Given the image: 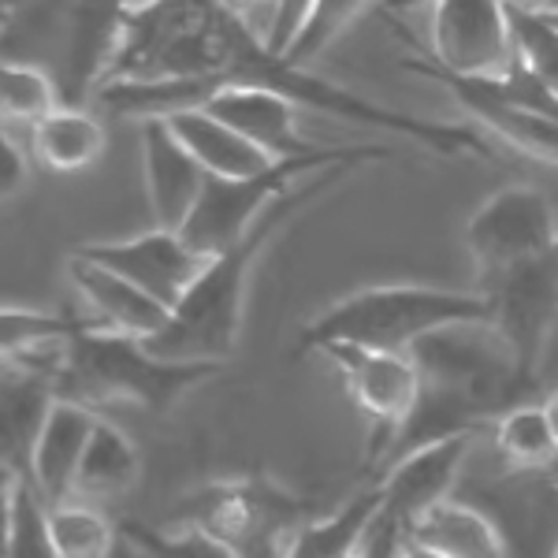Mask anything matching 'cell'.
Returning a JSON list of instances; mask_svg holds the SVG:
<instances>
[{
  "label": "cell",
  "mask_w": 558,
  "mask_h": 558,
  "mask_svg": "<svg viewBox=\"0 0 558 558\" xmlns=\"http://www.w3.org/2000/svg\"><path fill=\"white\" fill-rule=\"evenodd\" d=\"M83 324L89 320L23 310V305H4V310H0V347H4V357H23L52 343H68Z\"/></svg>",
  "instance_id": "4316f807"
},
{
  "label": "cell",
  "mask_w": 558,
  "mask_h": 558,
  "mask_svg": "<svg viewBox=\"0 0 558 558\" xmlns=\"http://www.w3.org/2000/svg\"><path fill=\"white\" fill-rule=\"evenodd\" d=\"M310 4H313V0H279V8L272 12L268 26H265L268 49L279 52V57H283V52L291 49V41H294V34H299L305 12H310Z\"/></svg>",
  "instance_id": "f1b7e54d"
},
{
  "label": "cell",
  "mask_w": 558,
  "mask_h": 558,
  "mask_svg": "<svg viewBox=\"0 0 558 558\" xmlns=\"http://www.w3.org/2000/svg\"><path fill=\"white\" fill-rule=\"evenodd\" d=\"M71 254L120 272L123 279H131L146 294H153L157 302H165L168 310H175L186 299V291H191L194 279L205 268V257H197L183 242V235L168 228H153L146 235H134V239L83 242Z\"/></svg>",
  "instance_id": "8fae6325"
},
{
  "label": "cell",
  "mask_w": 558,
  "mask_h": 558,
  "mask_svg": "<svg viewBox=\"0 0 558 558\" xmlns=\"http://www.w3.org/2000/svg\"><path fill=\"white\" fill-rule=\"evenodd\" d=\"M142 172H146L153 228L183 231L209 175L179 142L168 120H142Z\"/></svg>",
  "instance_id": "7c38bea8"
},
{
  "label": "cell",
  "mask_w": 558,
  "mask_h": 558,
  "mask_svg": "<svg viewBox=\"0 0 558 558\" xmlns=\"http://www.w3.org/2000/svg\"><path fill=\"white\" fill-rule=\"evenodd\" d=\"M134 481H138V451H134L128 432L97 417V428L89 436L75 476V499H116V495L131 492Z\"/></svg>",
  "instance_id": "ffe728a7"
},
{
  "label": "cell",
  "mask_w": 558,
  "mask_h": 558,
  "mask_svg": "<svg viewBox=\"0 0 558 558\" xmlns=\"http://www.w3.org/2000/svg\"><path fill=\"white\" fill-rule=\"evenodd\" d=\"M68 276L75 283V291L83 294V302L94 310V320L108 331L149 339L160 328H168V320H172V310L165 302H157L138 283H131V279H123L120 272H112L105 265H94V260L71 254Z\"/></svg>",
  "instance_id": "9a60e30c"
},
{
  "label": "cell",
  "mask_w": 558,
  "mask_h": 558,
  "mask_svg": "<svg viewBox=\"0 0 558 558\" xmlns=\"http://www.w3.org/2000/svg\"><path fill=\"white\" fill-rule=\"evenodd\" d=\"M260 4L268 8V20H272V12H276V8H279V0H260Z\"/></svg>",
  "instance_id": "f35d334b"
},
{
  "label": "cell",
  "mask_w": 558,
  "mask_h": 558,
  "mask_svg": "<svg viewBox=\"0 0 558 558\" xmlns=\"http://www.w3.org/2000/svg\"><path fill=\"white\" fill-rule=\"evenodd\" d=\"M0 558H60L49 529V502L34 484L4 473V544Z\"/></svg>",
  "instance_id": "44dd1931"
},
{
  "label": "cell",
  "mask_w": 558,
  "mask_h": 558,
  "mask_svg": "<svg viewBox=\"0 0 558 558\" xmlns=\"http://www.w3.org/2000/svg\"><path fill=\"white\" fill-rule=\"evenodd\" d=\"M357 168H365V165L320 168L317 175L302 179L294 191H287L279 202L268 205V213L260 216L235 246L205 260L202 276L194 279L186 299L172 310L168 328H160L157 336L142 339V343H146L153 354L172 357V362H228V357L235 354L239 336H242L250 279H254V268L260 254L268 250V242H272L294 216L305 213L310 205H317L320 194H328L331 186L350 179V172H357Z\"/></svg>",
  "instance_id": "7a4b0ae2"
},
{
  "label": "cell",
  "mask_w": 558,
  "mask_h": 558,
  "mask_svg": "<svg viewBox=\"0 0 558 558\" xmlns=\"http://www.w3.org/2000/svg\"><path fill=\"white\" fill-rule=\"evenodd\" d=\"M138 4H149V0H116V8H138Z\"/></svg>",
  "instance_id": "74e56055"
},
{
  "label": "cell",
  "mask_w": 558,
  "mask_h": 558,
  "mask_svg": "<svg viewBox=\"0 0 558 558\" xmlns=\"http://www.w3.org/2000/svg\"><path fill=\"white\" fill-rule=\"evenodd\" d=\"M223 8H228V12H235V15H242V20H246V12L250 8H257L260 0H220Z\"/></svg>",
  "instance_id": "e575fe53"
},
{
  "label": "cell",
  "mask_w": 558,
  "mask_h": 558,
  "mask_svg": "<svg viewBox=\"0 0 558 558\" xmlns=\"http://www.w3.org/2000/svg\"><path fill=\"white\" fill-rule=\"evenodd\" d=\"M108 149V134L97 116L86 108L60 105L52 116H45L38 128H31L34 160L52 175H75L94 168Z\"/></svg>",
  "instance_id": "d6986e66"
},
{
  "label": "cell",
  "mask_w": 558,
  "mask_h": 558,
  "mask_svg": "<svg viewBox=\"0 0 558 558\" xmlns=\"http://www.w3.org/2000/svg\"><path fill=\"white\" fill-rule=\"evenodd\" d=\"M380 499H384V492H380V481H376L373 488H365V492H357L354 499H347L336 514L302 525V533L294 536L287 558H347L354 551L357 539H362L373 514L380 510Z\"/></svg>",
  "instance_id": "7402d4cb"
},
{
  "label": "cell",
  "mask_w": 558,
  "mask_h": 558,
  "mask_svg": "<svg viewBox=\"0 0 558 558\" xmlns=\"http://www.w3.org/2000/svg\"><path fill=\"white\" fill-rule=\"evenodd\" d=\"M413 544L439 558H510L507 533L481 507L462 499H444L413 529Z\"/></svg>",
  "instance_id": "ac0fdd59"
},
{
  "label": "cell",
  "mask_w": 558,
  "mask_h": 558,
  "mask_svg": "<svg viewBox=\"0 0 558 558\" xmlns=\"http://www.w3.org/2000/svg\"><path fill=\"white\" fill-rule=\"evenodd\" d=\"M402 68L421 78H428V83L444 86L447 94H451L454 101L481 123V128H488L495 138L502 142V146L558 168V116H547V112H536V108L507 101V97H499L488 83H481V78L451 75V71L432 64L421 49H413V57L402 60Z\"/></svg>",
  "instance_id": "30bf717a"
},
{
  "label": "cell",
  "mask_w": 558,
  "mask_h": 558,
  "mask_svg": "<svg viewBox=\"0 0 558 558\" xmlns=\"http://www.w3.org/2000/svg\"><path fill=\"white\" fill-rule=\"evenodd\" d=\"M97 428V413L83 407V402L57 399L45 432L34 451V488L41 492V499L49 507L75 499V476L83 465V454L89 447V436Z\"/></svg>",
  "instance_id": "2e32d148"
},
{
  "label": "cell",
  "mask_w": 558,
  "mask_h": 558,
  "mask_svg": "<svg viewBox=\"0 0 558 558\" xmlns=\"http://www.w3.org/2000/svg\"><path fill=\"white\" fill-rule=\"evenodd\" d=\"M23 4H31V0H4V12L12 15V12H20Z\"/></svg>",
  "instance_id": "8d00e7d4"
},
{
  "label": "cell",
  "mask_w": 558,
  "mask_h": 558,
  "mask_svg": "<svg viewBox=\"0 0 558 558\" xmlns=\"http://www.w3.org/2000/svg\"><path fill=\"white\" fill-rule=\"evenodd\" d=\"M320 354H328L331 365L343 373L354 402L376 425V439H368V458L380 462L395 432L407 425V417L417 407V362L413 354H391V350H368L354 343H328Z\"/></svg>",
  "instance_id": "ba28073f"
},
{
  "label": "cell",
  "mask_w": 558,
  "mask_h": 558,
  "mask_svg": "<svg viewBox=\"0 0 558 558\" xmlns=\"http://www.w3.org/2000/svg\"><path fill=\"white\" fill-rule=\"evenodd\" d=\"M465 242L476 260V276L502 272L555 246V213L533 186H502L470 216Z\"/></svg>",
  "instance_id": "9c48e42d"
},
{
  "label": "cell",
  "mask_w": 558,
  "mask_h": 558,
  "mask_svg": "<svg viewBox=\"0 0 558 558\" xmlns=\"http://www.w3.org/2000/svg\"><path fill=\"white\" fill-rule=\"evenodd\" d=\"M495 447L518 465L521 473H536L558 458V439L551 432L544 407H510L507 413L495 417Z\"/></svg>",
  "instance_id": "cb8c5ba5"
},
{
  "label": "cell",
  "mask_w": 558,
  "mask_h": 558,
  "mask_svg": "<svg viewBox=\"0 0 558 558\" xmlns=\"http://www.w3.org/2000/svg\"><path fill=\"white\" fill-rule=\"evenodd\" d=\"M220 373L223 362H172L153 354L142 339L89 320L71 336L57 391L60 399L83 402L89 410L108 402H138L153 417H165L183 395Z\"/></svg>",
  "instance_id": "3957f363"
},
{
  "label": "cell",
  "mask_w": 558,
  "mask_h": 558,
  "mask_svg": "<svg viewBox=\"0 0 558 558\" xmlns=\"http://www.w3.org/2000/svg\"><path fill=\"white\" fill-rule=\"evenodd\" d=\"M502 4L518 15H544L547 8H551V0H502Z\"/></svg>",
  "instance_id": "1f68e13d"
},
{
  "label": "cell",
  "mask_w": 558,
  "mask_h": 558,
  "mask_svg": "<svg viewBox=\"0 0 558 558\" xmlns=\"http://www.w3.org/2000/svg\"><path fill=\"white\" fill-rule=\"evenodd\" d=\"M216 120L231 123L235 131L257 142L272 160H294V157H317L331 146H317L299 131V105L291 97L276 94L265 86H223L216 89L209 101L202 105Z\"/></svg>",
  "instance_id": "4fadbf2b"
},
{
  "label": "cell",
  "mask_w": 558,
  "mask_h": 558,
  "mask_svg": "<svg viewBox=\"0 0 558 558\" xmlns=\"http://www.w3.org/2000/svg\"><path fill=\"white\" fill-rule=\"evenodd\" d=\"M410 354L421 373V391L407 425L387 447V465L417 447L476 432L533 391V384L521 376L514 350L488 320L432 331L413 343Z\"/></svg>",
  "instance_id": "6da1fadb"
},
{
  "label": "cell",
  "mask_w": 558,
  "mask_h": 558,
  "mask_svg": "<svg viewBox=\"0 0 558 558\" xmlns=\"http://www.w3.org/2000/svg\"><path fill=\"white\" fill-rule=\"evenodd\" d=\"M60 391L49 376L31 373L20 365H4V387H0V462L8 476L34 484V451L45 432Z\"/></svg>",
  "instance_id": "5bb4252c"
},
{
  "label": "cell",
  "mask_w": 558,
  "mask_h": 558,
  "mask_svg": "<svg viewBox=\"0 0 558 558\" xmlns=\"http://www.w3.org/2000/svg\"><path fill=\"white\" fill-rule=\"evenodd\" d=\"M384 15H407V12H417V8H436L439 0H376Z\"/></svg>",
  "instance_id": "4dcf8cb0"
},
{
  "label": "cell",
  "mask_w": 558,
  "mask_h": 558,
  "mask_svg": "<svg viewBox=\"0 0 558 558\" xmlns=\"http://www.w3.org/2000/svg\"><path fill=\"white\" fill-rule=\"evenodd\" d=\"M179 521L202 529L235 558H287L294 536L310 525V502L268 473H242L186 495Z\"/></svg>",
  "instance_id": "5b68a950"
},
{
  "label": "cell",
  "mask_w": 558,
  "mask_h": 558,
  "mask_svg": "<svg viewBox=\"0 0 558 558\" xmlns=\"http://www.w3.org/2000/svg\"><path fill=\"white\" fill-rule=\"evenodd\" d=\"M402 558H439V555H432L428 547H421V544H410V547H407V555H402Z\"/></svg>",
  "instance_id": "d590c367"
},
{
  "label": "cell",
  "mask_w": 558,
  "mask_h": 558,
  "mask_svg": "<svg viewBox=\"0 0 558 558\" xmlns=\"http://www.w3.org/2000/svg\"><path fill=\"white\" fill-rule=\"evenodd\" d=\"M476 291L488 299V324L514 350L521 376L536 387L547 339L558 324V242L521 265L476 276Z\"/></svg>",
  "instance_id": "8992f818"
},
{
  "label": "cell",
  "mask_w": 558,
  "mask_h": 558,
  "mask_svg": "<svg viewBox=\"0 0 558 558\" xmlns=\"http://www.w3.org/2000/svg\"><path fill=\"white\" fill-rule=\"evenodd\" d=\"M108 558H146V555H142V551H138V547H134V544H131V539H128V536H123V533H120V544H116V551H112V555H108Z\"/></svg>",
  "instance_id": "836d02e7"
},
{
  "label": "cell",
  "mask_w": 558,
  "mask_h": 558,
  "mask_svg": "<svg viewBox=\"0 0 558 558\" xmlns=\"http://www.w3.org/2000/svg\"><path fill=\"white\" fill-rule=\"evenodd\" d=\"M555 558H558V551H555Z\"/></svg>",
  "instance_id": "60d3db41"
},
{
  "label": "cell",
  "mask_w": 558,
  "mask_h": 558,
  "mask_svg": "<svg viewBox=\"0 0 558 558\" xmlns=\"http://www.w3.org/2000/svg\"><path fill=\"white\" fill-rule=\"evenodd\" d=\"M168 123H172V131L179 134V142L194 153L197 165L205 168V175L246 179V175H260L279 165V160L268 157L257 142H250L246 134L235 131L231 123L216 120L205 108H183V112L168 116Z\"/></svg>",
  "instance_id": "e0dca14e"
},
{
  "label": "cell",
  "mask_w": 558,
  "mask_h": 558,
  "mask_svg": "<svg viewBox=\"0 0 558 558\" xmlns=\"http://www.w3.org/2000/svg\"><path fill=\"white\" fill-rule=\"evenodd\" d=\"M120 533L146 558H235L223 544L191 525H183V533H160L146 521H123Z\"/></svg>",
  "instance_id": "83f0119b"
},
{
  "label": "cell",
  "mask_w": 558,
  "mask_h": 558,
  "mask_svg": "<svg viewBox=\"0 0 558 558\" xmlns=\"http://www.w3.org/2000/svg\"><path fill=\"white\" fill-rule=\"evenodd\" d=\"M539 407H544V413H547V421H551V432H555V439H558V387L551 395H547L544 402H539Z\"/></svg>",
  "instance_id": "d6a6232c"
},
{
  "label": "cell",
  "mask_w": 558,
  "mask_h": 558,
  "mask_svg": "<svg viewBox=\"0 0 558 558\" xmlns=\"http://www.w3.org/2000/svg\"><path fill=\"white\" fill-rule=\"evenodd\" d=\"M60 101V86L38 64L4 60L0 64V116L8 128H38L45 116H52Z\"/></svg>",
  "instance_id": "603a6c76"
},
{
  "label": "cell",
  "mask_w": 558,
  "mask_h": 558,
  "mask_svg": "<svg viewBox=\"0 0 558 558\" xmlns=\"http://www.w3.org/2000/svg\"><path fill=\"white\" fill-rule=\"evenodd\" d=\"M23 186H26V157L12 142V134L4 131V138H0V191H4V202H12Z\"/></svg>",
  "instance_id": "f546056e"
},
{
  "label": "cell",
  "mask_w": 558,
  "mask_h": 558,
  "mask_svg": "<svg viewBox=\"0 0 558 558\" xmlns=\"http://www.w3.org/2000/svg\"><path fill=\"white\" fill-rule=\"evenodd\" d=\"M421 49V45H417ZM425 57L462 78H502L518 64L514 12L502 0H439Z\"/></svg>",
  "instance_id": "52a82bcc"
},
{
  "label": "cell",
  "mask_w": 558,
  "mask_h": 558,
  "mask_svg": "<svg viewBox=\"0 0 558 558\" xmlns=\"http://www.w3.org/2000/svg\"><path fill=\"white\" fill-rule=\"evenodd\" d=\"M368 8H373V0H313L299 34H294L291 49L283 52V60H291L299 68H313V60L343 38Z\"/></svg>",
  "instance_id": "484cf974"
},
{
  "label": "cell",
  "mask_w": 558,
  "mask_h": 558,
  "mask_svg": "<svg viewBox=\"0 0 558 558\" xmlns=\"http://www.w3.org/2000/svg\"><path fill=\"white\" fill-rule=\"evenodd\" d=\"M49 529L60 558H108L120 544V529L86 499H68L49 507Z\"/></svg>",
  "instance_id": "d4e9b609"
},
{
  "label": "cell",
  "mask_w": 558,
  "mask_h": 558,
  "mask_svg": "<svg viewBox=\"0 0 558 558\" xmlns=\"http://www.w3.org/2000/svg\"><path fill=\"white\" fill-rule=\"evenodd\" d=\"M547 12H558V0H551V8H547ZM547 12H544V15H547Z\"/></svg>",
  "instance_id": "ab89813d"
},
{
  "label": "cell",
  "mask_w": 558,
  "mask_h": 558,
  "mask_svg": "<svg viewBox=\"0 0 558 558\" xmlns=\"http://www.w3.org/2000/svg\"><path fill=\"white\" fill-rule=\"evenodd\" d=\"M492 320L488 299L481 291H447V287H365L328 305L302 328L299 354L324 350L328 343H354L368 350L410 354L413 343L451 324Z\"/></svg>",
  "instance_id": "277c9868"
}]
</instances>
